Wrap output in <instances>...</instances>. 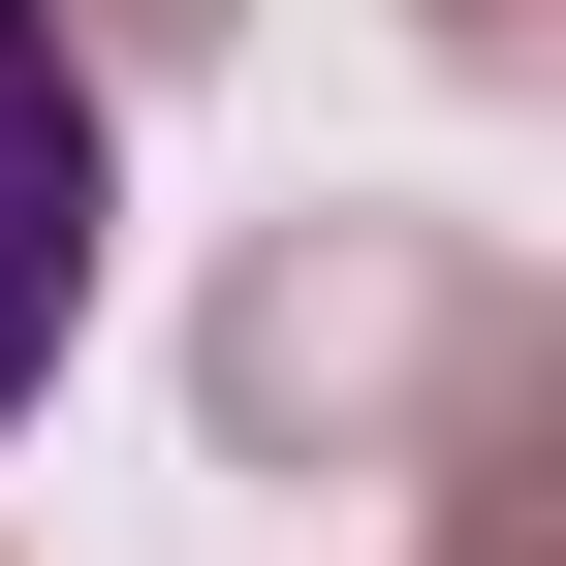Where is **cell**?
I'll return each mask as SVG.
<instances>
[{
    "mask_svg": "<svg viewBox=\"0 0 566 566\" xmlns=\"http://www.w3.org/2000/svg\"><path fill=\"white\" fill-rule=\"evenodd\" d=\"M472 346V283L409 252V221H315V252H252V315H221V409L252 441H346L378 378H441Z\"/></svg>",
    "mask_w": 566,
    "mask_h": 566,
    "instance_id": "6da1fadb",
    "label": "cell"
},
{
    "mask_svg": "<svg viewBox=\"0 0 566 566\" xmlns=\"http://www.w3.org/2000/svg\"><path fill=\"white\" fill-rule=\"evenodd\" d=\"M63 315H95V63L63 0H0V409L63 378Z\"/></svg>",
    "mask_w": 566,
    "mask_h": 566,
    "instance_id": "7a4b0ae2",
    "label": "cell"
},
{
    "mask_svg": "<svg viewBox=\"0 0 566 566\" xmlns=\"http://www.w3.org/2000/svg\"><path fill=\"white\" fill-rule=\"evenodd\" d=\"M441 566H566V346L472 283V346H441Z\"/></svg>",
    "mask_w": 566,
    "mask_h": 566,
    "instance_id": "3957f363",
    "label": "cell"
},
{
    "mask_svg": "<svg viewBox=\"0 0 566 566\" xmlns=\"http://www.w3.org/2000/svg\"><path fill=\"white\" fill-rule=\"evenodd\" d=\"M189 32H221V0H95V32H63V63H189Z\"/></svg>",
    "mask_w": 566,
    "mask_h": 566,
    "instance_id": "277c9868",
    "label": "cell"
},
{
    "mask_svg": "<svg viewBox=\"0 0 566 566\" xmlns=\"http://www.w3.org/2000/svg\"><path fill=\"white\" fill-rule=\"evenodd\" d=\"M441 32H535V0H441Z\"/></svg>",
    "mask_w": 566,
    "mask_h": 566,
    "instance_id": "5b68a950",
    "label": "cell"
}]
</instances>
